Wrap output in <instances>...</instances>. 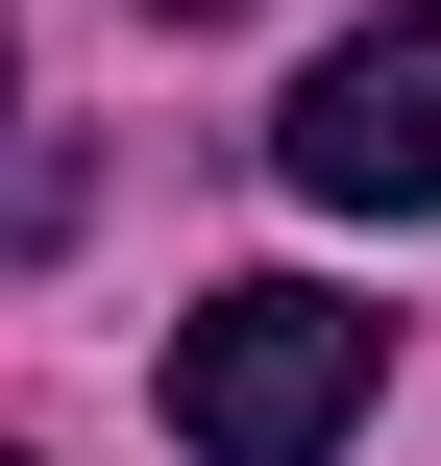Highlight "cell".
Listing matches in <instances>:
<instances>
[{
	"label": "cell",
	"mask_w": 441,
	"mask_h": 466,
	"mask_svg": "<svg viewBox=\"0 0 441 466\" xmlns=\"http://www.w3.org/2000/svg\"><path fill=\"white\" fill-rule=\"evenodd\" d=\"M270 172L319 221H441V25H344L295 74V123H270Z\"/></svg>",
	"instance_id": "obj_2"
},
{
	"label": "cell",
	"mask_w": 441,
	"mask_h": 466,
	"mask_svg": "<svg viewBox=\"0 0 441 466\" xmlns=\"http://www.w3.org/2000/svg\"><path fill=\"white\" fill-rule=\"evenodd\" d=\"M0 466H25V442H0Z\"/></svg>",
	"instance_id": "obj_4"
},
{
	"label": "cell",
	"mask_w": 441,
	"mask_h": 466,
	"mask_svg": "<svg viewBox=\"0 0 441 466\" xmlns=\"http://www.w3.org/2000/svg\"><path fill=\"white\" fill-rule=\"evenodd\" d=\"M147 25H221V0H147Z\"/></svg>",
	"instance_id": "obj_3"
},
{
	"label": "cell",
	"mask_w": 441,
	"mask_h": 466,
	"mask_svg": "<svg viewBox=\"0 0 441 466\" xmlns=\"http://www.w3.org/2000/svg\"><path fill=\"white\" fill-rule=\"evenodd\" d=\"M344 418H368V319H344V295L246 270V295L172 319V442H196V466H319Z\"/></svg>",
	"instance_id": "obj_1"
}]
</instances>
